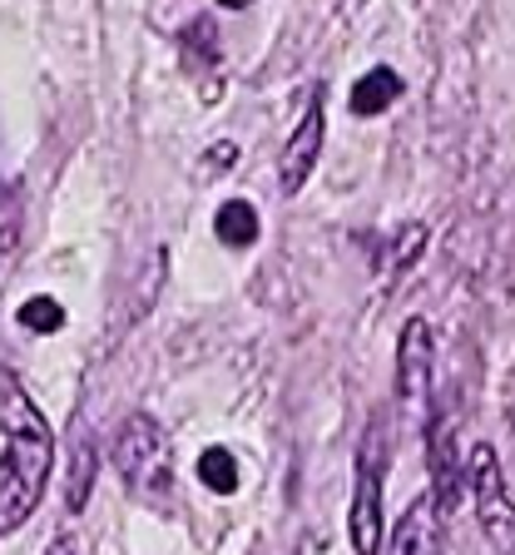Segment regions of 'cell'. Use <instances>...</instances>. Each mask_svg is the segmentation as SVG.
Returning <instances> with one entry per match:
<instances>
[{
    "label": "cell",
    "mask_w": 515,
    "mask_h": 555,
    "mask_svg": "<svg viewBox=\"0 0 515 555\" xmlns=\"http://www.w3.org/2000/svg\"><path fill=\"white\" fill-rule=\"evenodd\" d=\"M0 427H5V456H0V535L25 531V520L46 501L50 472H55V431L46 412L25 392L11 367H0Z\"/></svg>",
    "instance_id": "1"
},
{
    "label": "cell",
    "mask_w": 515,
    "mask_h": 555,
    "mask_svg": "<svg viewBox=\"0 0 515 555\" xmlns=\"http://www.w3.org/2000/svg\"><path fill=\"white\" fill-rule=\"evenodd\" d=\"M382 476H387V437H382V416H372L362 431V447H357V466H352V506H347L352 555H382V541H387Z\"/></svg>",
    "instance_id": "2"
},
{
    "label": "cell",
    "mask_w": 515,
    "mask_h": 555,
    "mask_svg": "<svg viewBox=\"0 0 515 555\" xmlns=\"http://www.w3.org/2000/svg\"><path fill=\"white\" fill-rule=\"evenodd\" d=\"M110 456H115L119 481H125L134 496H144V501L169 496V437H164L159 416H150V412L125 416V427L115 431Z\"/></svg>",
    "instance_id": "3"
},
{
    "label": "cell",
    "mask_w": 515,
    "mask_h": 555,
    "mask_svg": "<svg viewBox=\"0 0 515 555\" xmlns=\"http://www.w3.org/2000/svg\"><path fill=\"white\" fill-rule=\"evenodd\" d=\"M461 486L476 501V520H481V535L491 541L495 555H515V501L505 496V476L495 462L491 441H476L466 451V466H461Z\"/></svg>",
    "instance_id": "4"
},
{
    "label": "cell",
    "mask_w": 515,
    "mask_h": 555,
    "mask_svg": "<svg viewBox=\"0 0 515 555\" xmlns=\"http://www.w3.org/2000/svg\"><path fill=\"white\" fill-rule=\"evenodd\" d=\"M322 139H327V115H322V85H318V90H308L298 129L287 134L283 154H278V189H283L287 198H298L302 184L312 179V169H318V159H322Z\"/></svg>",
    "instance_id": "5"
},
{
    "label": "cell",
    "mask_w": 515,
    "mask_h": 555,
    "mask_svg": "<svg viewBox=\"0 0 515 555\" xmlns=\"http://www.w3.org/2000/svg\"><path fill=\"white\" fill-rule=\"evenodd\" d=\"M432 387H436V333L426 318H407L397 337V392L407 406L422 412L432 402Z\"/></svg>",
    "instance_id": "6"
},
{
    "label": "cell",
    "mask_w": 515,
    "mask_h": 555,
    "mask_svg": "<svg viewBox=\"0 0 515 555\" xmlns=\"http://www.w3.org/2000/svg\"><path fill=\"white\" fill-rule=\"evenodd\" d=\"M387 555H447V520H441V506L432 501V491H422L397 516V526L387 535Z\"/></svg>",
    "instance_id": "7"
},
{
    "label": "cell",
    "mask_w": 515,
    "mask_h": 555,
    "mask_svg": "<svg viewBox=\"0 0 515 555\" xmlns=\"http://www.w3.org/2000/svg\"><path fill=\"white\" fill-rule=\"evenodd\" d=\"M397 100H401V75L391 65H372L362 80L352 85V94H347V109H352L357 119H377V115H387Z\"/></svg>",
    "instance_id": "8"
},
{
    "label": "cell",
    "mask_w": 515,
    "mask_h": 555,
    "mask_svg": "<svg viewBox=\"0 0 515 555\" xmlns=\"http://www.w3.org/2000/svg\"><path fill=\"white\" fill-rule=\"evenodd\" d=\"M258 208L248 204V198H229V204L214 214V238L223 243V248H253L258 243Z\"/></svg>",
    "instance_id": "9"
},
{
    "label": "cell",
    "mask_w": 515,
    "mask_h": 555,
    "mask_svg": "<svg viewBox=\"0 0 515 555\" xmlns=\"http://www.w3.org/2000/svg\"><path fill=\"white\" fill-rule=\"evenodd\" d=\"M198 486H208L214 496H233L243 486V466L229 447H204L198 451Z\"/></svg>",
    "instance_id": "10"
},
{
    "label": "cell",
    "mask_w": 515,
    "mask_h": 555,
    "mask_svg": "<svg viewBox=\"0 0 515 555\" xmlns=\"http://www.w3.org/2000/svg\"><path fill=\"white\" fill-rule=\"evenodd\" d=\"M94 466H100L94 447H90V441H75V451H69V481H65V511H69V516H80V511L90 506Z\"/></svg>",
    "instance_id": "11"
},
{
    "label": "cell",
    "mask_w": 515,
    "mask_h": 555,
    "mask_svg": "<svg viewBox=\"0 0 515 555\" xmlns=\"http://www.w3.org/2000/svg\"><path fill=\"white\" fill-rule=\"evenodd\" d=\"M21 233H25V204H21V189L5 169H0V254H15L21 248Z\"/></svg>",
    "instance_id": "12"
},
{
    "label": "cell",
    "mask_w": 515,
    "mask_h": 555,
    "mask_svg": "<svg viewBox=\"0 0 515 555\" xmlns=\"http://www.w3.org/2000/svg\"><path fill=\"white\" fill-rule=\"evenodd\" d=\"M15 318H21V327H25V333H46V337L65 327V308H60L55 298H25Z\"/></svg>",
    "instance_id": "13"
},
{
    "label": "cell",
    "mask_w": 515,
    "mask_h": 555,
    "mask_svg": "<svg viewBox=\"0 0 515 555\" xmlns=\"http://www.w3.org/2000/svg\"><path fill=\"white\" fill-rule=\"evenodd\" d=\"M422 254H426V223H407V229L397 233V243H391V268L407 273Z\"/></svg>",
    "instance_id": "14"
},
{
    "label": "cell",
    "mask_w": 515,
    "mask_h": 555,
    "mask_svg": "<svg viewBox=\"0 0 515 555\" xmlns=\"http://www.w3.org/2000/svg\"><path fill=\"white\" fill-rule=\"evenodd\" d=\"M46 555H90V551H85V535L80 531H60L55 541L46 545Z\"/></svg>",
    "instance_id": "15"
},
{
    "label": "cell",
    "mask_w": 515,
    "mask_h": 555,
    "mask_svg": "<svg viewBox=\"0 0 515 555\" xmlns=\"http://www.w3.org/2000/svg\"><path fill=\"white\" fill-rule=\"evenodd\" d=\"M233 154H239V150H233V144H214V150H208V169H229V164H233Z\"/></svg>",
    "instance_id": "16"
},
{
    "label": "cell",
    "mask_w": 515,
    "mask_h": 555,
    "mask_svg": "<svg viewBox=\"0 0 515 555\" xmlns=\"http://www.w3.org/2000/svg\"><path fill=\"white\" fill-rule=\"evenodd\" d=\"M218 5H223V11H248L253 0H218Z\"/></svg>",
    "instance_id": "17"
}]
</instances>
